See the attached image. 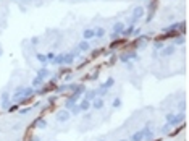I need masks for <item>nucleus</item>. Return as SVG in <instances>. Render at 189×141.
Instances as JSON below:
<instances>
[{
	"instance_id": "obj_18",
	"label": "nucleus",
	"mask_w": 189,
	"mask_h": 141,
	"mask_svg": "<svg viewBox=\"0 0 189 141\" xmlns=\"http://www.w3.org/2000/svg\"><path fill=\"white\" fill-rule=\"evenodd\" d=\"M73 60H75V54H73V52H70V54H65V65H70V63H73Z\"/></svg>"
},
{
	"instance_id": "obj_2",
	"label": "nucleus",
	"mask_w": 189,
	"mask_h": 141,
	"mask_svg": "<svg viewBox=\"0 0 189 141\" xmlns=\"http://www.w3.org/2000/svg\"><path fill=\"white\" fill-rule=\"evenodd\" d=\"M47 76H49V70H47L45 67H42V68H40V70L37 71V76H36L34 80H32V86H34V88L40 86V83H42V81H44L45 78H47Z\"/></svg>"
},
{
	"instance_id": "obj_15",
	"label": "nucleus",
	"mask_w": 189,
	"mask_h": 141,
	"mask_svg": "<svg viewBox=\"0 0 189 141\" xmlns=\"http://www.w3.org/2000/svg\"><path fill=\"white\" fill-rule=\"evenodd\" d=\"M79 106V109H81V112H84V110H89L91 109V101H87V99H83V101L78 104Z\"/></svg>"
},
{
	"instance_id": "obj_24",
	"label": "nucleus",
	"mask_w": 189,
	"mask_h": 141,
	"mask_svg": "<svg viewBox=\"0 0 189 141\" xmlns=\"http://www.w3.org/2000/svg\"><path fill=\"white\" fill-rule=\"evenodd\" d=\"M36 57H37V60H39V62H42V63H47V57H45L44 54H37Z\"/></svg>"
},
{
	"instance_id": "obj_5",
	"label": "nucleus",
	"mask_w": 189,
	"mask_h": 141,
	"mask_svg": "<svg viewBox=\"0 0 189 141\" xmlns=\"http://www.w3.org/2000/svg\"><path fill=\"white\" fill-rule=\"evenodd\" d=\"M183 120H184V114H179V115H174V114H173V115L170 117L167 122H168L170 126H178Z\"/></svg>"
},
{
	"instance_id": "obj_22",
	"label": "nucleus",
	"mask_w": 189,
	"mask_h": 141,
	"mask_svg": "<svg viewBox=\"0 0 189 141\" xmlns=\"http://www.w3.org/2000/svg\"><path fill=\"white\" fill-rule=\"evenodd\" d=\"M104 36H105L104 28H97V29H95V37H104Z\"/></svg>"
},
{
	"instance_id": "obj_23",
	"label": "nucleus",
	"mask_w": 189,
	"mask_h": 141,
	"mask_svg": "<svg viewBox=\"0 0 189 141\" xmlns=\"http://www.w3.org/2000/svg\"><path fill=\"white\" fill-rule=\"evenodd\" d=\"M2 106L8 107V92H3V97H2Z\"/></svg>"
},
{
	"instance_id": "obj_16",
	"label": "nucleus",
	"mask_w": 189,
	"mask_h": 141,
	"mask_svg": "<svg viewBox=\"0 0 189 141\" xmlns=\"http://www.w3.org/2000/svg\"><path fill=\"white\" fill-rule=\"evenodd\" d=\"M130 59H134V60H137V55H136L134 52H131V54H123V55L120 57V60H121V62H128Z\"/></svg>"
},
{
	"instance_id": "obj_13",
	"label": "nucleus",
	"mask_w": 189,
	"mask_h": 141,
	"mask_svg": "<svg viewBox=\"0 0 189 141\" xmlns=\"http://www.w3.org/2000/svg\"><path fill=\"white\" fill-rule=\"evenodd\" d=\"M52 63H55V65H65V54L55 55V59L52 60Z\"/></svg>"
},
{
	"instance_id": "obj_3",
	"label": "nucleus",
	"mask_w": 189,
	"mask_h": 141,
	"mask_svg": "<svg viewBox=\"0 0 189 141\" xmlns=\"http://www.w3.org/2000/svg\"><path fill=\"white\" fill-rule=\"evenodd\" d=\"M113 84H115V80H113V78H108V80L105 81L104 84H100V88L97 89V94H100V97L105 96V94H107V91H108Z\"/></svg>"
},
{
	"instance_id": "obj_14",
	"label": "nucleus",
	"mask_w": 189,
	"mask_h": 141,
	"mask_svg": "<svg viewBox=\"0 0 189 141\" xmlns=\"http://www.w3.org/2000/svg\"><path fill=\"white\" fill-rule=\"evenodd\" d=\"M83 37H84V41H89L92 39V37H95V31L94 29H84V33H83Z\"/></svg>"
},
{
	"instance_id": "obj_17",
	"label": "nucleus",
	"mask_w": 189,
	"mask_h": 141,
	"mask_svg": "<svg viewBox=\"0 0 189 141\" xmlns=\"http://www.w3.org/2000/svg\"><path fill=\"white\" fill-rule=\"evenodd\" d=\"M84 91H86V86H84V84H76L75 91H73V94H78V96H81Z\"/></svg>"
},
{
	"instance_id": "obj_10",
	"label": "nucleus",
	"mask_w": 189,
	"mask_h": 141,
	"mask_svg": "<svg viewBox=\"0 0 189 141\" xmlns=\"http://www.w3.org/2000/svg\"><path fill=\"white\" fill-rule=\"evenodd\" d=\"M70 117H71L70 110H61L58 115H57V120L58 122H66V120H70Z\"/></svg>"
},
{
	"instance_id": "obj_21",
	"label": "nucleus",
	"mask_w": 189,
	"mask_h": 141,
	"mask_svg": "<svg viewBox=\"0 0 189 141\" xmlns=\"http://www.w3.org/2000/svg\"><path fill=\"white\" fill-rule=\"evenodd\" d=\"M133 31H134V26H130V28H124L121 34H123V36H131V34H133Z\"/></svg>"
},
{
	"instance_id": "obj_27",
	"label": "nucleus",
	"mask_w": 189,
	"mask_h": 141,
	"mask_svg": "<svg viewBox=\"0 0 189 141\" xmlns=\"http://www.w3.org/2000/svg\"><path fill=\"white\" fill-rule=\"evenodd\" d=\"M120 106H121V99H120V97H116V99L113 101V107H120Z\"/></svg>"
},
{
	"instance_id": "obj_31",
	"label": "nucleus",
	"mask_w": 189,
	"mask_h": 141,
	"mask_svg": "<svg viewBox=\"0 0 189 141\" xmlns=\"http://www.w3.org/2000/svg\"><path fill=\"white\" fill-rule=\"evenodd\" d=\"M0 54H2V51H0Z\"/></svg>"
},
{
	"instance_id": "obj_8",
	"label": "nucleus",
	"mask_w": 189,
	"mask_h": 141,
	"mask_svg": "<svg viewBox=\"0 0 189 141\" xmlns=\"http://www.w3.org/2000/svg\"><path fill=\"white\" fill-rule=\"evenodd\" d=\"M79 97L81 96H78V94H71L68 99H66V102H65V107L66 109H70L71 106H75V104H78V101H79Z\"/></svg>"
},
{
	"instance_id": "obj_25",
	"label": "nucleus",
	"mask_w": 189,
	"mask_h": 141,
	"mask_svg": "<svg viewBox=\"0 0 189 141\" xmlns=\"http://www.w3.org/2000/svg\"><path fill=\"white\" fill-rule=\"evenodd\" d=\"M37 126H39V128H45V126H47V122H45L44 118H40V120L37 122Z\"/></svg>"
},
{
	"instance_id": "obj_26",
	"label": "nucleus",
	"mask_w": 189,
	"mask_h": 141,
	"mask_svg": "<svg viewBox=\"0 0 189 141\" xmlns=\"http://www.w3.org/2000/svg\"><path fill=\"white\" fill-rule=\"evenodd\" d=\"M45 57H47V62H52V60L55 59V54H54V52H49V54H47Z\"/></svg>"
},
{
	"instance_id": "obj_11",
	"label": "nucleus",
	"mask_w": 189,
	"mask_h": 141,
	"mask_svg": "<svg viewBox=\"0 0 189 141\" xmlns=\"http://www.w3.org/2000/svg\"><path fill=\"white\" fill-rule=\"evenodd\" d=\"M95 97H97V89L84 91V99H87V101H94Z\"/></svg>"
},
{
	"instance_id": "obj_1",
	"label": "nucleus",
	"mask_w": 189,
	"mask_h": 141,
	"mask_svg": "<svg viewBox=\"0 0 189 141\" xmlns=\"http://www.w3.org/2000/svg\"><path fill=\"white\" fill-rule=\"evenodd\" d=\"M34 94V89L32 88H23V86H18L15 91V94H13V97L15 99H26V97H29Z\"/></svg>"
},
{
	"instance_id": "obj_30",
	"label": "nucleus",
	"mask_w": 189,
	"mask_h": 141,
	"mask_svg": "<svg viewBox=\"0 0 189 141\" xmlns=\"http://www.w3.org/2000/svg\"><path fill=\"white\" fill-rule=\"evenodd\" d=\"M100 141H105V140H100Z\"/></svg>"
},
{
	"instance_id": "obj_4",
	"label": "nucleus",
	"mask_w": 189,
	"mask_h": 141,
	"mask_svg": "<svg viewBox=\"0 0 189 141\" xmlns=\"http://www.w3.org/2000/svg\"><path fill=\"white\" fill-rule=\"evenodd\" d=\"M123 29H124V25L121 21H116L113 25V28H112V39H116V37L123 33Z\"/></svg>"
},
{
	"instance_id": "obj_29",
	"label": "nucleus",
	"mask_w": 189,
	"mask_h": 141,
	"mask_svg": "<svg viewBox=\"0 0 189 141\" xmlns=\"http://www.w3.org/2000/svg\"><path fill=\"white\" fill-rule=\"evenodd\" d=\"M120 141H128V140H120Z\"/></svg>"
},
{
	"instance_id": "obj_12",
	"label": "nucleus",
	"mask_w": 189,
	"mask_h": 141,
	"mask_svg": "<svg viewBox=\"0 0 189 141\" xmlns=\"http://www.w3.org/2000/svg\"><path fill=\"white\" fill-rule=\"evenodd\" d=\"M104 104V99H100V97H95L94 101H91V107H94V109H102Z\"/></svg>"
},
{
	"instance_id": "obj_7",
	"label": "nucleus",
	"mask_w": 189,
	"mask_h": 141,
	"mask_svg": "<svg viewBox=\"0 0 189 141\" xmlns=\"http://www.w3.org/2000/svg\"><path fill=\"white\" fill-rule=\"evenodd\" d=\"M174 52H176V45H167V47H162V55L163 57H170L173 55Z\"/></svg>"
},
{
	"instance_id": "obj_6",
	"label": "nucleus",
	"mask_w": 189,
	"mask_h": 141,
	"mask_svg": "<svg viewBox=\"0 0 189 141\" xmlns=\"http://www.w3.org/2000/svg\"><path fill=\"white\" fill-rule=\"evenodd\" d=\"M144 16V8L142 7H136L134 10H133V16H131V20L133 21H137L139 18Z\"/></svg>"
},
{
	"instance_id": "obj_19",
	"label": "nucleus",
	"mask_w": 189,
	"mask_h": 141,
	"mask_svg": "<svg viewBox=\"0 0 189 141\" xmlns=\"http://www.w3.org/2000/svg\"><path fill=\"white\" fill-rule=\"evenodd\" d=\"M68 110H70V114H75V115H79V114H81V109H79V106H78V104L71 106Z\"/></svg>"
},
{
	"instance_id": "obj_20",
	"label": "nucleus",
	"mask_w": 189,
	"mask_h": 141,
	"mask_svg": "<svg viewBox=\"0 0 189 141\" xmlns=\"http://www.w3.org/2000/svg\"><path fill=\"white\" fill-rule=\"evenodd\" d=\"M81 52H86V51H89V41H83L79 44V47H78Z\"/></svg>"
},
{
	"instance_id": "obj_9",
	"label": "nucleus",
	"mask_w": 189,
	"mask_h": 141,
	"mask_svg": "<svg viewBox=\"0 0 189 141\" xmlns=\"http://www.w3.org/2000/svg\"><path fill=\"white\" fill-rule=\"evenodd\" d=\"M144 133H145V128L136 131V133H133V136H131L128 141H142V140H144Z\"/></svg>"
},
{
	"instance_id": "obj_28",
	"label": "nucleus",
	"mask_w": 189,
	"mask_h": 141,
	"mask_svg": "<svg viewBox=\"0 0 189 141\" xmlns=\"http://www.w3.org/2000/svg\"><path fill=\"white\" fill-rule=\"evenodd\" d=\"M28 112H29V109H21V110H20V114H21V115H26Z\"/></svg>"
}]
</instances>
